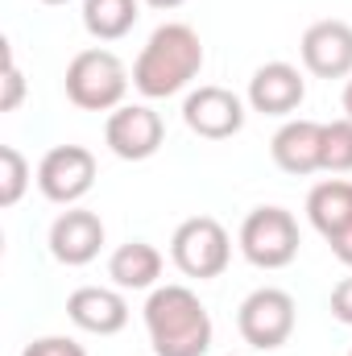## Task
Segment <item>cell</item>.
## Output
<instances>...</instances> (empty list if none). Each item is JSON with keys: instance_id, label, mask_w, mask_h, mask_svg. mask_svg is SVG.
Returning <instances> with one entry per match:
<instances>
[{"instance_id": "1", "label": "cell", "mask_w": 352, "mask_h": 356, "mask_svg": "<svg viewBox=\"0 0 352 356\" xmlns=\"http://www.w3.org/2000/svg\"><path fill=\"white\" fill-rule=\"evenodd\" d=\"M199 71H203L199 33L182 21H166L141 46V54L133 63V88L145 99H166V95H178Z\"/></svg>"}, {"instance_id": "2", "label": "cell", "mask_w": 352, "mask_h": 356, "mask_svg": "<svg viewBox=\"0 0 352 356\" xmlns=\"http://www.w3.org/2000/svg\"><path fill=\"white\" fill-rule=\"evenodd\" d=\"M154 356H203L211 348V315L191 286H158L145 302Z\"/></svg>"}, {"instance_id": "3", "label": "cell", "mask_w": 352, "mask_h": 356, "mask_svg": "<svg viewBox=\"0 0 352 356\" xmlns=\"http://www.w3.org/2000/svg\"><path fill=\"white\" fill-rule=\"evenodd\" d=\"M67 99L83 112H116L129 91V71L112 50H79L67 67Z\"/></svg>"}, {"instance_id": "4", "label": "cell", "mask_w": 352, "mask_h": 356, "mask_svg": "<svg viewBox=\"0 0 352 356\" xmlns=\"http://www.w3.org/2000/svg\"><path fill=\"white\" fill-rule=\"evenodd\" d=\"M170 257H175V266L186 277H199V282L220 277L228 269V261H232V236H228V228L220 220L191 216L170 236Z\"/></svg>"}, {"instance_id": "5", "label": "cell", "mask_w": 352, "mask_h": 356, "mask_svg": "<svg viewBox=\"0 0 352 356\" xmlns=\"http://www.w3.org/2000/svg\"><path fill=\"white\" fill-rule=\"evenodd\" d=\"M241 253L257 269H286L298 257V224L286 207H253L241 224Z\"/></svg>"}, {"instance_id": "6", "label": "cell", "mask_w": 352, "mask_h": 356, "mask_svg": "<svg viewBox=\"0 0 352 356\" xmlns=\"http://www.w3.org/2000/svg\"><path fill=\"white\" fill-rule=\"evenodd\" d=\"M294 319H298L294 298H290L286 290H278V286L253 290V294L241 302V311H237V327H241L245 344L257 348V353L282 348V344L294 336Z\"/></svg>"}, {"instance_id": "7", "label": "cell", "mask_w": 352, "mask_h": 356, "mask_svg": "<svg viewBox=\"0 0 352 356\" xmlns=\"http://www.w3.org/2000/svg\"><path fill=\"white\" fill-rule=\"evenodd\" d=\"M166 124L150 104H120L116 112H108L104 124V141L120 162H145L162 149Z\"/></svg>"}, {"instance_id": "8", "label": "cell", "mask_w": 352, "mask_h": 356, "mask_svg": "<svg viewBox=\"0 0 352 356\" xmlns=\"http://www.w3.org/2000/svg\"><path fill=\"white\" fill-rule=\"evenodd\" d=\"M95 186V154L83 145H54L42 162H38V191L50 203H79Z\"/></svg>"}, {"instance_id": "9", "label": "cell", "mask_w": 352, "mask_h": 356, "mask_svg": "<svg viewBox=\"0 0 352 356\" xmlns=\"http://www.w3.org/2000/svg\"><path fill=\"white\" fill-rule=\"evenodd\" d=\"M182 120L195 137H207V141H224V137H237L245 129V104L241 95L228 88H207L191 91L186 104H182Z\"/></svg>"}, {"instance_id": "10", "label": "cell", "mask_w": 352, "mask_h": 356, "mask_svg": "<svg viewBox=\"0 0 352 356\" xmlns=\"http://www.w3.org/2000/svg\"><path fill=\"white\" fill-rule=\"evenodd\" d=\"M298 50H303V67L311 75H319V79H344V75H352V25L349 21H336V17L332 21H315L303 33Z\"/></svg>"}, {"instance_id": "11", "label": "cell", "mask_w": 352, "mask_h": 356, "mask_svg": "<svg viewBox=\"0 0 352 356\" xmlns=\"http://www.w3.org/2000/svg\"><path fill=\"white\" fill-rule=\"evenodd\" d=\"M104 249V220L95 211H83V207H67L54 224H50V257L58 266H88L99 257Z\"/></svg>"}, {"instance_id": "12", "label": "cell", "mask_w": 352, "mask_h": 356, "mask_svg": "<svg viewBox=\"0 0 352 356\" xmlns=\"http://www.w3.org/2000/svg\"><path fill=\"white\" fill-rule=\"evenodd\" d=\"M307 99L303 71L290 63H265L249 79V108L262 116H290Z\"/></svg>"}, {"instance_id": "13", "label": "cell", "mask_w": 352, "mask_h": 356, "mask_svg": "<svg viewBox=\"0 0 352 356\" xmlns=\"http://www.w3.org/2000/svg\"><path fill=\"white\" fill-rule=\"evenodd\" d=\"M67 315L79 332H91V336H116L125 332L129 323V302L120 290H108V286H79L71 290L67 298Z\"/></svg>"}, {"instance_id": "14", "label": "cell", "mask_w": 352, "mask_h": 356, "mask_svg": "<svg viewBox=\"0 0 352 356\" xmlns=\"http://www.w3.org/2000/svg\"><path fill=\"white\" fill-rule=\"evenodd\" d=\"M269 154H273L278 170H286V175L303 178L323 170V124L319 120H286L273 133Z\"/></svg>"}, {"instance_id": "15", "label": "cell", "mask_w": 352, "mask_h": 356, "mask_svg": "<svg viewBox=\"0 0 352 356\" xmlns=\"http://www.w3.org/2000/svg\"><path fill=\"white\" fill-rule=\"evenodd\" d=\"M108 277L120 290H150L162 277V253L150 241H129L108 257Z\"/></svg>"}, {"instance_id": "16", "label": "cell", "mask_w": 352, "mask_h": 356, "mask_svg": "<svg viewBox=\"0 0 352 356\" xmlns=\"http://www.w3.org/2000/svg\"><path fill=\"white\" fill-rule=\"evenodd\" d=\"M307 220L323 236H336L340 228H349L352 224V182L349 178H328V182L311 186V195H307Z\"/></svg>"}, {"instance_id": "17", "label": "cell", "mask_w": 352, "mask_h": 356, "mask_svg": "<svg viewBox=\"0 0 352 356\" xmlns=\"http://www.w3.org/2000/svg\"><path fill=\"white\" fill-rule=\"evenodd\" d=\"M141 17V0H83V29L95 42H120Z\"/></svg>"}, {"instance_id": "18", "label": "cell", "mask_w": 352, "mask_h": 356, "mask_svg": "<svg viewBox=\"0 0 352 356\" xmlns=\"http://www.w3.org/2000/svg\"><path fill=\"white\" fill-rule=\"evenodd\" d=\"M29 186V162L17 145H0V207H17Z\"/></svg>"}, {"instance_id": "19", "label": "cell", "mask_w": 352, "mask_h": 356, "mask_svg": "<svg viewBox=\"0 0 352 356\" xmlns=\"http://www.w3.org/2000/svg\"><path fill=\"white\" fill-rule=\"evenodd\" d=\"M323 170L328 175H349L352 170V120L323 124Z\"/></svg>"}, {"instance_id": "20", "label": "cell", "mask_w": 352, "mask_h": 356, "mask_svg": "<svg viewBox=\"0 0 352 356\" xmlns=\"http://www.w3.org/2000/svg\"><path fill=\"white\" fill-rule=\"evenodd\" d=\"M25 99V79H21V67L13 58V50L4 46V79H0V112H17Z\"/></svg>"}, {"instance_id": "21", "label": "cell", "mask_w": 352, "mask_h": 356, "mask_svg": "<svg viewBox=\"0 0 352 356\" xmlns=\"http://www.w3.org/2000/svg\"><path fill=\"white\" fill-rule=\"evenodd\" d=\"M21 356H88V353H83V344H75L67 336H42V340L25 344Z\"/></svg>"}, {"instance_id": "22", "label": "cell", "mask_w": 352, "mask_h": 356, "mask_svg": "<svg viewBox=\"0 0 352 356\" xmlns=\"http://www.w3.org/2000/svg\"><path fill=\"white\" fill-rule=\"evenodd\" d=\"M332 315L352 327V277H344V282L332 290Z\"/></svg>"}, {"instance_id": "23", "label": "cell", "mask_w": 352, "mask_h": 356, "mask_svg": "<svg viewBox=\"0 0 352 356\" xmlns=\"http://www.w3.org/2000/svg\"><path fill=\"white\" fill-rule=\"evenodd\" d=\"M328 245H332V253L352 269V224H349V228H340L336 236H328Z\"/></svg>"}, {"instance_id": "24", "label": "cell", "mask_w": 352, "mask_h": 356, "mask_svg": "<svg viewBox=\"0 0 352 356\" xmlns=\"http://www.w3.org/2000/svg\"><path fill=\"white\" fill-rule=\"evenodd\" d=\"M141 4H150V8H178V4H186V0H141Z\"/></svg>"}, {"instance_id": "25", "label": "cell", "mask_w": 352, "mask_h": 356, "mask_svg": "<svg viewBox=\"0 0 352 356\" xmlns=\"http://www.w3.org/2000/svg\"><path fill=\"white\" fill-rule=\"evenodd\" d=\"M340 104H344V116L352 120V79L344 83V99H340Z\"/></svg>"}, {"instance_id": "26", "label": "cell", "mask_w": 352, "mask_h": 356, "mask_svg": "<svg viewBox=\"0 0 352 356\" xmlns=\"http://www.w3.org/2000/svg\"><path fill=\"white\" fill-rule=\"evenodd\" d=\"M42 4H67V0H42Z\"/></svg>"}, {"instance_id": "27", "label": "cell", "mask_w": 352, "mask_h": 356, "mask_svg": "<svg viewBox=\"0 0 352 356\" xmlns=\"http://www.w3.org/2000/svg\"><path fill=\"white\" fill-rule=\"evenodd\" d=\"M349 356H352V353H349Z\"/></svg>"}]
</instances>
